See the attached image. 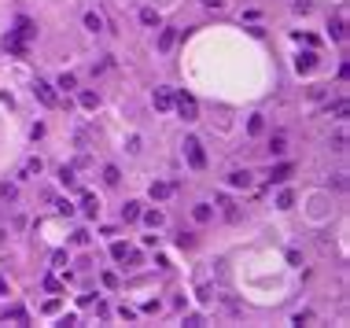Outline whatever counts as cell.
I'll return each mask as SVG.
<instances>
[{
	"label": "cell",
	"instance_id": "23",
	"mask_svg": "<svg viewBox=\"0 0 350 328\" xmlns=\"http://www.w3.org/2000/svg\"><path fill=\"white\" fill-rule=\"evenodd\" d=\"M33 173H41V159H30V163L22 166V177H33Z\"/></svg>",
	"mask_w": 350,
	"mask_h": 328
},
{
	"label": "cell",
	"instance_id": "16",
	"mask_svg": "<svg viewBox=\"0 0 350 328\" xmlns=\"http://www.w3.org/2000/svg\"><path fill=\"white\" fill-rule=\"evenodd\" d=\"M269 152H273V155H284V152H288V140H284V137L277 133V137L269 140Z\"/></svg>",
	"mask_w": 350,
	"mask_h": 328
},
{
	"label": "cell",
	"instance_id": "17",
	"mask_svg": "<svg viewBox=\"0 0 350 328\" xmlns=\"http://www.w3.org/2000/svg\"><path fill=\"white\" fill-rule=\"evenodd\" d=\"M85 26H89L92 33H100V30H103V18H100L96 11H89V15H85Z\"/></svg>",
	"mask_w": 350,
	"mask_h": 328
},
{
	"label": "cell",
	"instance_id": "6",
	"mask_svg": "<svg viewBox=\"0 0 350 328\" xmlns=\"http://www.w3.org/2000/svg\"><path fill=\"white\" fill-rule=\"evenodd\" d=\"M314 67H317V52H302L299 59H295V70H299V74H310Z\"/></svg>",
	"mask_w": 350,
	"mask_h": 328
},
{
	"label": "cell",
	"instance_id": "20",
	"mask_svg": "<svg viewBox=\"0 0 350 328\" xmlns=\"http://www.w3.org/2000/svg\"><path fill=\"white\" fill-rule=\"evenodd\" d=\"M140 22H144V26H159V11L144 7V11H140Z\"/></svg>",
	"mask_w": 350,
	"mask_h": 328
},
{
	"label": "cell",
	"instance_id": "36",
	"mask_svg": "<svg viewBox=\"0 0 350 328\" xmlns=\"http://www.w3.org/2000/svg\"><path fill=\"white\" fill-rule=\"evenodd\" d=\"M4 292H7V284H4V280H0V295H4Z\"/></svg>",
	"mask_w": 350,
	"mask_h": 328
},
{
	"label": "cell",
	"instance_id": "3",
	"mask_svg": "<svg viewBox=\"0 0 350 328\" xmlns=\"http://www.w3.org/2000/svg\"><path fill=\"white\" fill-rule=\"evenodd\" d=\"M33 96L41 100L44 107H55V104H59V96H55V89L48 85V81H37V85H33Z\"/></svg>",
	"mask_w": 350,
	"mask_h": 328
},
{
	"label": "cell",
	"instance_id": "28",
	"mask_svg": "<svg viewBox=\"0 0 350 328\" xmlns=\"http://www.w3.org/2000/svg\"><path fill=\"white\" fill-rule=\"evenodd\" d=\"M0 195H4L7 203H15V199H18V188H15V184H4V188H0Z\"/></svg>",
	"mask_w": 350,
	"mask_h": 328
},
{
	"label": "cell",
	"instance_id": "9",
	"mask_svg": "<svg viewBox=\"0 0 350 328\" xmlns=\"http://www.w3.org/2000/svg\"><path fill=\"white\" fill-rule=\"evenodd\" d=\"M155 107L159 111H170V107H174V92H170V89H155Z\"/></svg>",
	"mask_w": 350,
	"mask_h": 328
},
{
	"label": "cell",
	"instance_id": "30",
	"mask_svg": "<svg viewBox=\"0 0 350 328\" xmlns=\"http://www.w3.org/2000/svg\"><path fill=\"white\" fill-rule=\"evenodd\" d=\"M332 37H336V41H343V37H347V30H343V18H336V22H332Z\"/></svg>",
	"mask_w": 350,
	"mask_h": 328
},
{
	"label": "cell",
	"instance_id": "33",
	"mask_svg": "<svg viewBox=\"0 0 350 328\" xmlns=\"http://www.w3.org/2000/svg\"><path fill=\"white\" fill-rule=\"evenodd\" d=\"M306 321H314V314H310V310H302V314H295V325H306Z\"/></svg>",
	"mask_w": 350,
	"mask_h": 328
},
{
	"label": "cell",
	"instance_id": "31",
	"mask_svg": "<svg viewBox=\"0 0 350 328\" xmlns=\"http://www.w3.org/2000/svg\"><path fill=\"white\" fill-rule=\"evenodd\" d=\"M247 129H251V133H262V115H251V122H247Z\"/></svg>",
	"mask_w": 350,
	"mask_h": 328
},
{
	"label": "cell",
	"instance_id": "5",
	"mask_svg": "<svg viewBox=\"0 0 350 328\" xmlns=\"http://www.w3.org/2000/svg\"><path fill=\"white\" fill-rule=\"evenodd\" d=\"M15 37H18V41H30V37L37 33V26L30 22V18H18V22H15V30H11Z\"/></svg>",
	"mask_w": 350,
	"mask_h": 328
},
{
	"label": "cell",
	"instance_id": "18",
	"mask_svg": "<svg viewBox=\"0 0 350 328\" xmlns=\"http://www.w3.org/2000/svg\"><path fill=\"white\" fill-rule=\"evenodd\" d=\"M81 107L96 111V107H100V96H96V92H81Z\"/></svg>",
	"mask_w": 350,
	"mask_h": 328
},
{
	"label": "cell",
	"instance_id": "7",
	"mask_svg": "<svg viewBox=\"0 0 350 328\" xmlns=\"http://www.w3.org/2000/svg\"><path fill=\"white\" fill-rule=\"evenodd\" d=\"M174 188H177V184H170V181H155V184H151V199H170Z\"/></svg>",
	"mask_w": 350,
	"mask_h": 328
},
{
	"label": "cell",
	"instance_id": "34",
	"mask_svg": "<svg viewBox=\"0 0 350 328\" xmlns=\"http://www.w3.org/2000/svg\"><path fill=\"white\" fill-rule=\"evenodd\" d=\"M295 11H299V15H306V11H310V0H295Z\"/></svg>",
	"mask_w": 350,
	"mask_h": 328
},
{
	"label": "cell",
	"instance_id": "12",
	"mask_svg": "<svg viewBox=\"0 0 350 328\" xmlns=\"http://www.w3.org/2000/svg\"><path fill=\"white\" fill-rule=\"evenodd\" d=\"M174 41H177V30H163V33H159V52H170Z\"/></svg>",
	"mask_w": 350,
	"mask_h": 328
},
{
	"label": "cell",
	"instance_id": "21",
	"mask_svg": "<svg viewBox=\"0 0 350 328\" xmlns=\"http://www.w3.org/2000/svg\"><path fill=\"white\" fill-rule=\"evenodd\" d=\"M55 89H78V78H74V74H63V78L55 81Z\"/></svg>",
	"mask_w": 350,
	"mask_h": 328
},
{
	"label": "cell",
	"instance_id": "24",
	"mask_svg": "<svg viewBox=\"0 0 350 328\" xmlns=\"http://www.w3.org/2000/svg\"><path fill=\"white\" fill-rule=\"evenodd\" d=\"M103 181H107V184H118V181H122L118 166H107V170H103Z\"/></svg>",
	"mask_w": 350,
	"mask_h": 328
},
{
	"label": "cell",
	"instance_id": "29",
	"mask_svg": "<svg viewBox=\"0 0 350 328\" xmlns=\"http://www.w3.org/2000/svg\"><path fill=\"white\" fill-rule=\"evenodd\" d=\"M4 317H7V321H18V325H22V321H26V310H18V306H11V310H7Z\"/></svg>",
	"mask_w": 350,
	"mask_h": 328
},
{
	"label": "cell",
	"instance_id": "22",
	"mask_svg": "<svg viewBox=\"0 0 350 328\" xmlns=\"http://www.w3.org/2000/svg\"><path fill=\"white\" fill-rule=\"evenodd\" d=\"M328 115L343 118V115H347V100H336V104H328Z\"/></svg>",
	"mask_w": 350,
	"mask_h": 328
},
{
	"label": "cell",
	"instance_id": "1",
	"mask_svg": "<svg viewBox=\"0 0 350 328\" xmlns=\"http://www.w3.org/2000/svg\"><path fill=\"white\" fill-rule=\"evenodd\" d=\"M184 159H188V166H192V170H203V166H206V152H203V144H199L195 137L184 140Z\"/></svg>",
	"mask_w": 350,
	"mask_h": 328
},
{
	"label": "cell",
	"instance_id": "19",
	"mask_svg": "<svg viewBox=\"0 0 350 328\" xmlns=\"http://www.w3.org/2000/svg\"><path fill=\"white\" fill-rule=\"evenodd\" d=\"M129 251H133V247H126V243H111V255H115L118 262H126V258H129Z\"/></svg>",
	"mask_w": 350,
	"mask_h": 328
},
{
	"label": "cell",
	"instance_id": "2",
	"mask_svg": "<svg viewBox=\"0 0 350 328\" xmlns=\"http://www.w3.org/2000/svg\"><path fill=\"white\" fill-rule=\"evenodd\" d=\"M174 107H177V115H181L184 122H195V118H199V104H195L188 92H177V96H174Z\"/></svg>",
	"mask_w": 350,
	"mask_h": 328
},
{
	"label": "cell",
	"instance_id": "10",
	"mask_svg": "<svg viewBox=\"0 0 350 328\" xmlns=\"http://www.w3.org/2000/svg\"><path fill=\"white\" fill-rule=\"evenodd\" d=\"M4 48L11 52V55H26V41H18L15 33H7V37H4Z\"/></svg>",
	"mask_w": 350,
	"mask_h": 328
},
{
	"label": "cell",
	"instance_id": "13",
	"mask_svg": "<svg viewBox=\"0 0 350 328\" xmlns=\"http://www.w3.org/2000/svg\"><path fill=\"white\" fill-rule=\"evenodd\" d=\"M137 218H140V203L129 199L126 207H122V221H137Z\"/></svg>",
	"mask_w": 350,
	"mask_h": 328
},
{
	"label": "cell",
	"instance_id": "4",
	"mask_svg": "<svg viewBox=\"0 0 350 328\" xmlns=\"http://www.w3.org/2000/svg\"><path fill=\"white\" fill-rule=\"evenodd\" d=\"M291 173H295V170H291V163H277V166L269 170V181H273V184H284Z\"/></svg>",
	"mask_w": 350,
	"mask_h": 328
},
{
	"label": "cell",
	"instance_id": "11",
	"mask_svg": "<svg viewBox=\"0 0 350 328\" xmlns=\"http://www.w3.org/2000/svg\"><path fill=\"white\" fill-rule=\"evenodd\" d=\"M81 210L89 214V218H96V214H100V199H96V195H81Z\"/></svg>",
	"mask_w": 350,
	"mask_h": 328
},
{
	"label": "cell",
	"instance_id": "25",
	"mask_svg": "<svg viewBox=\"0 0 350 328\" xmlns=\"http://www.w3.org/2000/svg\"><path fill=\"white\" fill-rule=\"evenodd\" d=\"M217 203H221V207H225V218H229V221H236V218H240V210H236L232 203L225 199V195H221V199H217Z\"/></svg>",
	"mask_w": 350,
	"mask_h": 328
},
{
	"label": "cell",
	"instance_id": "32",
	"mask_svg": "<svg viewBox=\"0 0 350 328\" xmlns=\"http://www.w3.org/2000/svg\"><path fill=\"white\" fill-rule=\"evenodd\" d=\"M192 243H195L192 232H181V236H177V247H192Z\"/></svg>",
	"mask_w": 350,
	"mask_h": 328
},
{
	"label": "cell",
	"instance_id": "14",
	"mask_svg": "<svg viewBox=\"0 0 350 328\" xmlns=\"http://www.w3.org/2000/svg\"><path fill=\"white\" fill-rule=\"evenodd\" d=\"M192 218H195V221H199V225H206V221H210V218H214V210H210V207H206V203H199V207H195V210H192Z\"/></svg>",
	"mask_w": 350,
	"mask_h": 328
},
{
	"label": "cell",
	"instance_id": "8",
	"mask_svg": "<svg viewBox=\"0 0 350 328\" xmlns=\"http://www.w3.org/2000/svg\"><path fill=\"white\" fill-rule=\"evenodd\" d=\"M229 184H232V188H251V170H232L229 173Z\"/></svg>",
	"mask_w": 350,
	"mask_h": 328
},
{
	"label": "cell",
	"instance_id": "27",
	"mask_svg": "<svg viewBox=\"0 0 350 328\" xmlns=\"http://www.w3.org/2000/svg\"><path fill=\"white\" fill-rule=\"evenodd\" d=\"M291 203H295V195H291V192H280V195H277V207H280V210H288Z\"/></svg>",
	"mask_w": 350,
	"mask_h": 328
},
{
	"label": "cell",
	"instance_id": "35",
	"mask_svg": "<svg viewBox=\"0 0 350 328\" xmlns=\"http://www.w3.org/2000/svg\"><path fill=\"white\" fill-rule=\"evenodd\" d=\"M203 4H206V7H214V11H217V7H225V0H203Z\"/></svg>",
	"mask_w": 350,
	"mask_h": 328
},
{
	"label": "cell",
	"instance_id": "26",
	"mask_svg": "<svg viewBox=\"0 0 350 328\" xmlns=\"http://www.w3.org/2000/svg\"><path fill=\"white\" fill-rule=\"evenodd\" d=\"M59 181H63V184H78V177H74V166H63V170H59Z\"/></svg>",
	"mask_w": 350,
	"mask_h": 328
},
{
	"label": "cell",
	"instance_id": "15",
	"mask_svg": "<svg viewBox=\"0 0 350 328\" xmlns=\"http://www.w3.org/2000/svg\"><path fill=\"white\" fill-rule=\"evenodd\" d=\"M140 218H144L151 229H159V225H163V210H140Z\"/></svg>",
	"mask_w": 350,
	"mask_h": 328
}]
</instances>
